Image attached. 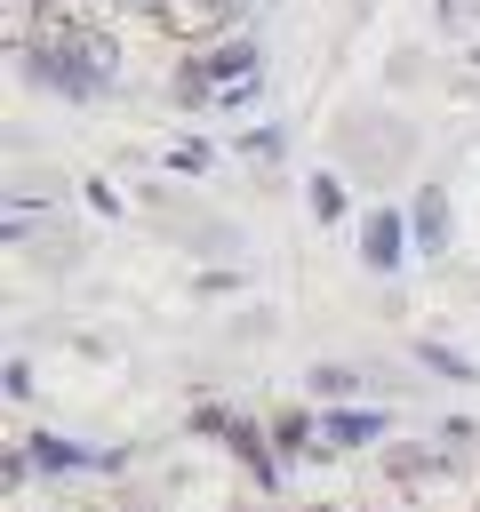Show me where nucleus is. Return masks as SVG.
Listing matches in <instances>:
<instances>
[{"label":"nucleus","instance_id":"1","mask_svg":"<svg viewBox=\"0 0 480 512\" xmlns=\"http://www.w3.org/2000/svg\"><path fill=\"white\" fill-rule=\"evenodd\" d=\"M240 16V0H152V24L168 32V40H208V32H224Z\"/></svg>","mask_w":480,"mask_h":512},{"label":"nucleus","instance_id":"2","mask_svg":"<svg viewBox=\"0 0 480 512\" xmlns=\"http://www.w3.org/2000/svg\"><path fill=\"white\" fill-rule=\"evenodd\" d=\"M248 80H256V56H248V48H232V56H216L192 88H248Z\"/></svg>","mask_w":480,"mask_h":512}]
</instances>
